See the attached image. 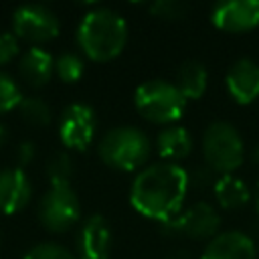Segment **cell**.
<instances>
[{
    "instance_id": "17",
    "label": "cell",
    "mask_w": 259,
    "mask_h": 259,
    "mask_svg": "<svg viewBox=\"0 0 259 259\" xmlns=\"http://www.w3.org/2000/svg\"><path fill=\"white\" fill-rule=\"evenodd\" d=\"M212 194L217 204L223 210H239L251 200V190L243 178L237 174H223L217 176L212 184Z\"/></svg>"
},
{
    "instance_id": "12",
    "label": "cell",
    "mask_w": 259,
    "mask_h": 259,
    "mask_svg": "<svg viewBox=\"0 0 259 259\" xmlns=\"http://www.w3.org/2000/svg\"><path fill=\"white\" fill-rule=\"evenodd\" d=\"M111 227L101 214H91L77 231V259H109Z\"/></svg>"
},
{
    "instance_id": "9",
    "label": "cell",
    "mask_w": 259,
    "mask_h": 259,
    "mask_svg": "<svg viewBox=\"0 0 259 259\" xmlns=\"http://www.w3.org/2000/svg\"><path fill=\"white\" fill-rule=\"evenodd\" d=\"M97 130V117L91 105L71 103L59 117V140L65 148L83 152L91 146Z\"/></svg>"
},
{
    "instance_id": "6",
    "label": "cell",
    "mask_w": 259,
    "mask_h": 259,
    "mask_svg": "<svg viewBox=\"0 0 259 259\" xmlns=\"http://www.w3.org/2000/svg\"><path fill=\"white\" fill-rule=\"evenodd\" d=\"M81 219V202L71 184H51L38 202V221L51 233H67Z\"/></svg>"
},
{
    "instance_id": "21",
    "label": "cell",
    "mask_w": 259,
    "mask_h": 259,
    "mask_svg": "<svg viewBox=\"0 0 259 259\" xmlns=\"http://www.w3.org/2000/svg\"><path fill=\"white\" fill-rule=\"evenodd\" d=\"M73 172H75V166L67 152H57L47 162V176L51 184H71Z\"/></svg>"
},
{
    "instance_id": "20",
    "label": "cell",
    "mask_w": 259,
    "mask_h": 259,
    "mask_svg": "<svg viewBox=\"0 0 259 259\" xmlns=\"http://www.w3.org/2000/svg\"><path fill=\"white\" fill-rule=\"evenodd\" d=\"M55 73L63 83H77L85 73V63L77 53H63L55 61Z\"/></svg>"
},
{
    "instance_id": "14",
    "label": "cell",
    "mask_w": 259,
    "mask_h": 259,
    "mask_svg": "<svg viewBox=\"0 0 259 259\" xmlns=\"http://www.w3.org/2000/svg\"><path fill=\"white\" fill-rule=\"evenodd\" d=\"M32 198V184L22 168L0 170V210L4 214L20 212Z\"/></svg>"
},
{
    "instance_id": "4",
    "label": "cell",
    "mask_w": 259,
    "mask_h": 259,
    "mask_svg": "<svg viewBox=\"0 0 259 259\" xmlns=\"http://www.w3.org/2000/svg\"><path fill=\"white\" fill-rule=\"evenodd\" d=\"M186 99L174 85L166 79H148L140 83L134 91L136 111L150 123L168 127L180 121L186 109Z\"/></svg>"
},
{
    "instance_id": "29",
    "label": "cell",
    "mask_w": 259,
    "mask_h": 259,
    "mask_svg": "<svg viewBox=\"0 0 259 259\" xmlns=\"http://www.w3.org/2000/svg\"><path fill=\"white\" fill-rule=\"evenodd\" d=\"M255 206H257V214H259V180H257V190H255Z\"/></svg>"
},
{
    "instance_id": "13",
    "label": "cell",
    "mask_w": 259,
    "mask_h": 259,
    "mask_svg": "<svg viewBox=\"0 0 259 259\" xmlns=\"http://www.w3.org/2000/svg\"><path fill=\"white\" fill-rule=\"evenodd\" d=\"M200 259H259L257 243L243 231H221L204 245Z\"/></svg>"
},
{
    "instance_id": "5",
    "label": "cell",
    "mask_w": 259,
    "mask_h": 259,
    "mask_svg": "<svg viewBox=\"0 0 259 259\" xmlns=\"http://www.w3.org/2000/svg\"><path fill=\"white\" fill-rule=\"evenodd\" d=\"M202 158L204 166L214 174H235L245 160V142L241 132L223 119L208 123L202 134Z\"/></svg>"
},
{
    "instance_id": "1",
    "label": "cell",
    "mask_w": 259,
    "mask_h": 259,
    "mask_svg": "<svg viewBox=\"0 0 259 259\" xmlns=\"http://www.w3.org/2000/svg\"><path fill=\"white\" fill-rule=\"evenodd\" d=\"M190 190L188 170L172 162L148 164L130 186L132 208L160 225L182 212Z\"/></svg>"
},
{
    "instance_id": "3",
    "label": "cell",
    "mask_w": 259,
    "mask_h": 259,
    "mask_svg": "<svg viewBox=\"0 0 259 259\" xmlns=\"http://www.w3.org/2000/svg\"><path fill=\"white\" fill-rule=\"evenodd\" d=\"M152 142L136 125H117L107 130L97 142L99 160L117 172H140L148 166Z\"/></svg>"
},
{
    "instance_id": "25",
    "label": "cell",
    "mask_w": 259,
    "mask_h": 259,
    "mask_svg": "<svg viewBox=\"0 0 259 259\" xmlns=\"http://www.w3.org/2000/svg\"><path fill=\"white\" fill-rule=\"evenodd\" d=\"M18 38L14 32H0V67L10 63L18 55Z\"/></svg>"
},
{
    "instance_id": "27",
    "label": "cell",
    "mask_w": 259,
    "mask_h": 259,
    "mask_svg": "<svg viewBox=\"0 0 259 259\" xmlns=\"http://www.w3.org/2000/svg\"><path fill=\"white\" fill-rule=\"evenodd\" d=\"M36 156V146L34 142L26 140V142H20L18 148H16V162L18 166H28Z\"/></svg>"
},
{
    "instance_id": "23",
    "label": "cell",
    "mask_w": 259,
    "mask_h": 259,
    "mask_svg": "<svg viewBox=\"0 0 259 259\" xmlns=\"http://www.w3.org/2000/svg\"><path fill=\"white\" fill-rule=\"evenodd\" d=\"M148 10L152 16L162 20H182L188 14V4L182 0H154Z\"/></svg>"
},
{
    "instance_id": "10",
    "label": "cell",
    "mask_w": 259,
    "mask_h": 259,
    "mask_svg": "<svg viewBox=\"0 0 259 259\" xmlns=\"http://www.w3.org/2000/svg\"><path fill=\"white\" fill-rule=\"evenodd\" d=\"M214 28L229 34H245L259 26V0H223L210 8Z\"/></svg>"
},
{
    "instance_id": "11",
    "label": "cell",
    "mask_w": 259,
    "mask_h": 259,
    "mask_svg": "<svg viewBox=\"0 0 259 259\" xmlns=\"http://www.w3.org/2000/svg\"><path fill=\"white\" fill-rule=\"evenodd\" d=\"M225 87L237 105L255 103L259 99V63L249 57L237 59L225 75Z\"/></svg>"
},
{
    "instance_id": "24",
    "label": "cell",
    "mask_w": 259,
    "mask_h": 259,
    "mask_svg": "<svg viewBox=\"0 0 259 259\" xmlns=\"http://www.w3.org/2000/svg\"><path fill=\"white\" fill-rule=\"evenodd\" d=\"M24 259H77L69 249H65L59 243H38L34 247L28 249V253L24 255Z\"/></svg>"
},
{
    "instance_id": "28",
    "label": "cell",
    "mask_w": 259,
    "mask_h": 259,
    "mask_svg": "<svg viewBox=\"0 0 259 259\" xmlns=\"http://www.w3.org/2000/svg\"><path fill=\"white\" fill-rule=\"evenodd\" d=\"M6 140H8V130H6L4 125H0V146H2Z\"/></svg>"
},
{
    "instance_id": "26",
    "label": "cell",
    "mask_w": 259,
    "mask_h": 259,
    "mask_svg": "<svg viewBox=\"0 0 259 259\" xmlns=\"http://www.w3.org/2000/svg\"><path fill=\"white\" fill-rule=\"evenodd\" d=\"M214 172L206 166H200V168H194L192 172H188V182H190V188H212L214 184Z\"/></svg>"
},
{
    "instance_id": "16",
    "label": "cell",
    "mask_w": 259,
    "mask_h": 259,
    "mask_svg": "<svg viewBox=\"0 0 259 259\" xmlns=\"http://www.w3.org/2000/svg\"><path fill=\"white\" fill-rule=\"evenodd\" d=\"M18 73L30 87H42L55 73V59L42 47H30L18 61Z\"/></svg>"
},
{
    "instance_id": "7",
    "label": "cell",
    "mask_w": 259,
    "mask_h": 259,
    "mask_svg": "<svg viewBox=\"0 0 259 259\" xmlns=\"http://www.w3.org/2000/svg\"><path fill=\"white\" fill-rule=\"evenodd\" d=\"M162 233L208 243L221 233V214L210 202L196 200L194 204L182 208V212L174 219L162 223Z\"/></svg>"
},
{
    "instance_id": "18",
    "label": "cell",
    "mask_w": 259,
    "mask_h": 259,
    "mask_svg": "<svg viewBox=\"0 0 259 259\" xmlns=\"http://www.w3.org/2000/svg\"><path fill=\"white\" fill-rule=\"evenodd\" d=\"M174 85L178 87V91L184 95L186 101H192V99L196 101L208 89V71L200 61L188 59L178 67Z\"/></svg>"
},
{
    "instance_id": "22",
    "label": "cell",
    "mask_w": 259,
    "mask_h": 259,
    "mask_svg": "<svg viewBox=\"0 0 259 259\" xmlns=\"http://www.w3.org/2000/svg\"><path fill=\"white\" fill-rule=\"evenodd\" d=\"M20 101H22V93L18 83L10 75L0 71V113L18 109Z\"/></svg>"
},
{
    "instance_id": "31",
    "label": "cell",
    "mask_w": 259,
    "mask_h": 259,
    "mask_svg": "<svg viewBox=\"0 0 259 259\" xmlns=\"http://www.w3.org/2000/svg\"><path fill=\"white\" fill-rule=\"evenodd\" d=\"M257 257H259V247H257Z\"/></svg>"
},
{
    "instance_id": "19",
    "label": "cell",
    "mask_w": 259,
    "mask_h": 259,
    "mask_svg": "<svg viewBox=\"0 0 259 259\" xmlns=\"http://www.w3.org/2000/svg\"><path fill=\"white\" fill-rule=\"evenodd\" d=\"M18 113L20 117L30 123V125H36V127H45L51 123L53 119V111H51V105L42 99V97H36V95H30V97H22L20 105H18Z\"/></svg>"
},
{
    "instance_id": "30",
    "label": "cell",
    "mask_w": 259,
    "mask_h": 259,
    "mask_svg": "<svg viewBox=\"0 0 259 259\" xmlns=\"http://www.w3.org/2000/svg\"><path fill=\"white\" fill-rule=\"evenodd\" d=\"M255 162L259 164V146H257V150H255Z\"/></svg>"
},
{
    "instance_id": "8",
    "label": "cell",
    "mask_w": 259,
    "mask_h": 259,
    "mask_svg": "<svg viewBox=\"0 0 259 259\" xmlns=\"http://www.w3.org/2000/svg\"><path fill=\"white\" fill-rule=\"evenodd\" d=\"M61 22L57 14L45 4H22L12 14V32L16 38L38 47L59 36Z\"/></svg>"
},
{
    "instance_id": "2",
    "label": "cell",
    "mask_w": 259,
    "mask_h": 259,
    "mask_svg": "<svg viewBox=\"0 0 259 259\" xmlns=\"http://www.w3.org/2000/svg\"><path fill=\"white\" fill-rule=\"evenodd\" d=\"M125 18L107 6H95L83 14L77 26V45L93 63H109L117 59L127 45Z\"/></svg>"
},
{
    "instance_id": "15",
    "label": "cell",
    "mask_w": 259,
    "mask_h": 259,
    "mask_svg": "<svg viewBox=\"0 0 259 259\" xmlns=\"http://www.w3.org/2000/svg\"><path fill=\"white\" fill-rule=\"evenodd\" d=\"M192 136L184 125H168L162 127L156 136V152L164 162L178 164L180 160H186L192 154Z\"/></svg>"
}]
</instances>
